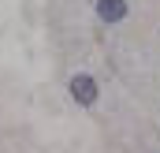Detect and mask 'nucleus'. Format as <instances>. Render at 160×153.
I'll return each mask as SVG.
<instances>
[{"label":"nucleus","mask_w":160,"mask_h":153,"mask_svg":"<svg viewBox=\"0 0 160 153\" xmlns=\"http://www.w3.org/2000/svg\"><path fill=\"white\" fill-rule=\"evenodd\" d=\"M71 97H75L78 105H93V101H97V82L89 75H75L71 78Z\"/></svg>","instance_id":"obj_1"},{"label":"nucleus","mask_w":160,"mask_h":153,"mask_svg":"<svg viewBox=\"0 0 160 153\" xmlns=\"http://www.w3.org/2000/svg\"><path fill=\"white\" fill-rule=\"evenodd\" d=\"M97 15L104 23H119L127 15V0H97Z\"/></svg>","instance_id":"obj_2"}]
</instances>
